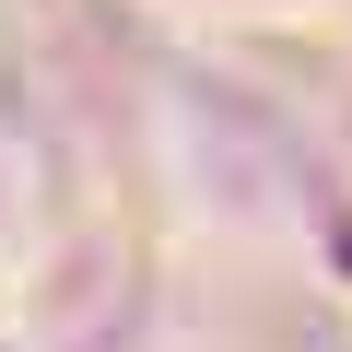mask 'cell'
<instances>
[{"label": "cell", "instance_id": "6da1fadb", "mask_svg": "<svg viewBox=\"0 0 352 352\" xmlns=\"http://www.w3.org/2000/svg\"><path fill=\"white\" fill-rule=\"evenodd\" d=\"M164 12H317V0H164Z\"/></svg>", "mask_w": 352, "mask_h": 352}]
</instances>
